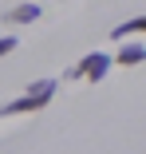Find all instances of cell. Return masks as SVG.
<instances>
[{"instance_id": "6da1fadb", "label": "cell", "mask_w": 146, "mask_h": 154, "mask_svg": "<svg viewBox=\"0 0 146 154\" xmlns=\"http://www.w3.org/2000/svg\"><path fill=\"white\" fill-rule=\"evenodd\" d=\"M51 95H55V79H44V83H36V87H28V95H24V99H16V103H8V107H0V115L44 111V107L51 103Z\"/></svg>"}, {"instance_id": "7a4b0ae2", "label": "cell", "mask_w": 146, "mask_h": 154, "mask_svg": "<svg viewBox=\"0 0 146 154\" xmlns=\"http://www.w3.org/2000/svg\"><path fill=\"white\" fill-rule=\"evenodd\" d=\"M111 63H114L111 55H103V51H87L79 63L71 67V75H67V79H87V83H99V79L111 71Z\"/></svg>"}, {"instance_id": "3957f363", "label": "cell", "mask_w": 146, "mask_h": 154, "mask_svg": "<svg viewBox=\"0 0 146 154\" xmlns=\"http://www.w3.org/2000/svg\"><path fill=\"white\" fill-rule=\"evenodd\" d=\"M114 63H123V67H138V63H146V48H134V44L119 48V55H114Z\"/></svg>"}, {"instance_id": "277c9868", "label": "cell", "mask_w": 146, "mask_h": 154, "mask_svg": "<svg viewBox=\"0 0 146 154\" xmlns=\"http://www.w3.org/2000/svg\"><path fill=\"white\" fill-rule=\"evenodd\" d=\"M142 32H146V16L126 20V24H119V28H111V40H126V36H142Z\"/></svg>"}, {"instance_id": "5b68a950", "label": "cell", "mask_w": 146, "mask_h": 154, "mask_svg": "<svg viewBox=\"0 0 146 154\" xmlns=\"http://www.w3.org/2000/svg\"><path fill=\"white\" fill-rule=\"evenodd\" d=\"M36 16H40V8H36V4H16L4 20H12V24H32Z\"/></svg>"}, {"instance_id": "8992f818", "label": "cell", "mask_w": 146, "mask_h": 154, "mask_svg": "<svg viewBox=\"0 0 146 154\" xmlns=\"http://www.w3.org/2000/svg\"><path fill=\"white\" fill-rule=\"evenodd\" d=\"M12 48H16V40H12V36H0V55H8Z\"/></svg>"}]
</instances>
